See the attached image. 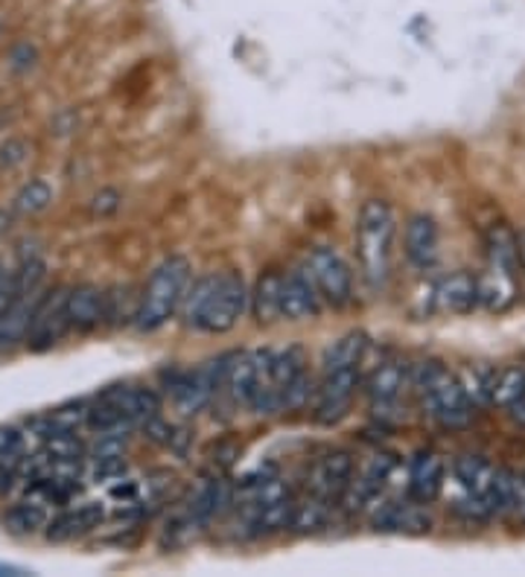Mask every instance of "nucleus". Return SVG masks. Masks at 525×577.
<instances>
[{
  "label": "nucleus",
  "mask_w": 525,
  "mask_h": 577,
  "mask_svg": "<svg viewBox=\"0 0 525 577\" xmlns=\"http://www.w3.org/2000/svg\"><path fill=\"white\" fill-rule=\"evenodd\" d=\"M248 304H251V289L246 278L240 271L228 269L190 280L181 300V318L194 330L222 336L240 324V318L248 312Z\"/></svg>",
  "instance_id": "f257e3e1"
},
{
  "label": "nucleus",
  "mask_w": 525,
  "mask_h": 577,
  "mask_svg": "<svg viewBox=\"0 0 525 577\" xmlns=\"http://www.w3.org/2000/svg\"><path fill=\"white\" fill-rule=\"evenodd\" d=\"M519 242L505 222H494L485 231V271L479 275V307L487 312H505L519 298Z\"/></svg>",
  "instance_id": "f03ea898"
},
{
  "label": "nucleus",
  "mask_w": 525,
  "mask_h": 577,
  "mask_svg": "<svg viewBox=\"0 0 525 577\" xmlns=\"http://www.w3.org/2000/svg\"><path fill=\"white\" fill-rule=\"evenodd\" d=\"M409 385L417 391L424 402L426 415L433 417L440 429L458 431L467 429L473 420V400L470 394L464 391V382L458 374L444 368L435 359L412 365Z\"/></svg>",
  "instance_id": "7ed1b4c3"
},
{
  "label": "nucleus",
  "mask_w": 525,
  "mask_h": 577,
  "mask_svg": "<svg viewBox=\"0 0 525 577\" xmlns=\"http://www.w3.org/2000/svg\"><path fill=\"white\" fill-rule=\"evenodd\" d=\"M394 237H397V219L392 205L383 199L365 201L356 219V257L363 280L372 292H383L392 278Z\"/></svg>",
  "instance_id": "20e7f679"
},
{
  "label": "nucleus",
  "mask_w": 525,
  "mask_h": 577,
  "mask_svg": "<svg viewBox=\"0 0 525 577\" xmlns=\"http://www.w3.org/2000/svg\"><path fill=\"white\" fill-rule=\"evenodd\" d=\"M190 260L181 255H170L167 260H161L155 266V271L149 275L143 292L138 300V312H135V327L140 332H155L161 330L164 324L170 321L181 309V300H185L187 286H190Z\"/></svg>",
  "instance_id": "39448f33"
},
{
  "label": "nucleus",
  "mask_w": 525,
  "mask_h": 577,
  "mask_svg": "<svg viewBox=\"0 0 525 577\" xmlns=\"http://www.w3.org/2000/svg\"><path fill=\"white\" fill-rule=\"evenodd\" d=\"M304 269L327 307L345 309L354 300V271L336 248L313 246L304 257Z\"/></svg>",
  "instance_id": "423d86ee"
},
{
  "label": "nucleus",
  "mask_w": 525,
  "mask_h": 577,
  "mask_svg": "<svg viewBox=\"0 0 525 577\" xmlns=\"http://www.w3.org/2000/svg\"><path fill=\"white\" fill-rule=\"evenodd\" d=\"M167 388H170L176 411H181L185 417H196L217 400V394L222 391V356L199 365V368L172 370V377L167 379Z\"/></svg>",
  "instance_id": "0eeeda50"
},
{
  "label": "nucleus",
  "mask_w": 525,
  "mask_h": 577,
  "mask_svg": "<svg viewBox=\"0 0 525 577\" xmlns=\"http://www.w3.org/2000/svg\"><path fill=\"white\" fill-rule=\"evenodd\" d=\"M359 385H363V368L321 370V379L316 385V397H313V417H316V424L333 426L339 424L341 417H348Z\"/></svg>",
  "instance_id": "6e6552de"
},
{
  "label": "nucleus",
  "mask_w": 525,
  "mask_h": 577,
  "mask_svg": "<svg viewBox=\"0 0 525 577\" xmlns=\"http://www.w3.org/2000/svg\"><path fill=\"white\" fill-rule=\"evenodd\" d=\"M68 292L65 286L59 289H50L47 295H41L39 307H36V316H32L30 332H27V350L32 354H47L53 350L59 341L65 339V332L70 330L68 324Z\"/></svg>",
  "instance_id": "1a4fd4ad"
},
{
  "label": "nucleus",
  "mask_w": 525,
  "mask_h": 577,
  "mask_svg": "<svg viewBox=\"0 0 525 577\" xmlns=\"http://www.w3.org/2000/svg\"><path fill=\"white\" fill-rule=\"evenodd\" d=\"M409 374L412 368L403 359H386L372 370V377L365 379V397L374 415H386L400 402L403 391L409 388Z\"/></svg>",
  "instance_id": "9d476101"
},
{
  "label": "nucleus",
  "mask_w": 525,
  "mask_h": 577,
  "mask_svg": "<svg viewBox=\"0 0 525 577\" xmlns=\"http://www.w3.org/2000/svg\"><path fill=\"white\" fill-rule=\"evenodd\" d=\"M350 478H354V458L348 452H327L321 455L316 464H313V470H309V493L318 496V499L330 501V505H339L345 490H348Z\"/></svg>",
  "instance_id": "9b49d317"
},
{
  "label": "nucleus",
  "mask_w": 525,
  "mask_h": 577,
  "mask_svg": "<svg viewBox=\"0 0 525 577\" xmlns=\"http://www.w3.org/2000/svg\"><path fill=\"white\" fill-rule=\"evenodd\" d=\"M394 467H397L394 455H374L372 461L365 464L363 470L350 478L348 490L341 496L345 508L359 510L365 508V505H374V501L379 499V493L386 490V485L392 481Z\"/></svg>",
  "instance_id": "f8f14e48"
},
{
  "label": "nucleus",
  "mask_w": 525,
  "mask_h": 577,
  "mask_svg": "<svg viewBox=\"0 0 525 577\" xmlns=\"http://www.w3.org/2000/svg\"><path fill=\"white\" fill-rule=\"evenodd\" d=\"M321 295L316 283L307 275V269H293L284 275V300H280V316L284 321H313L321 316Z\"/></svg>",
  "instance_id": "ddd939ff"
},
{
  "label": "nucleus",
  "mask_w": 525,
  "mask_h": 577,
  "mask_svg": "<svg viewBox=\"0 0 525 577\" xmlns=\"http://www.w3.org/2000/svg\"><path fill=\"white\" fill-rule=\"evenodd\" d=\"M435 309L447 316H470L479 307V275L470 271H453L435 283Z\"/></svg>",
  "instance_id": "4468645a"
},
{
  "label": "nucleus",
  "mask_w": 525,
  "mask_h": 577,
  "mask_svg": "<svg viewBox=\"0 0 525 577\" xmlns=\"http://www.w3.org/2000/svg\"><path fill=\"white\" fill-rule=\"evenodd\" d=\"M100 400L115 406L117 415L131 426L147 424L149 417L161 415V397L152 388H140V385H115L100 394Z\"/></svg>",
  "instance_id": "2eb2a0df"
},
{
  "label": "nucleus",
  "mask_w": 525,
  "mask_h": 577,
  "mask_svg": "<svg viewBox=\"0 0 525 577\" xmlns=\"http://www.w3.org/2000/svg\"><path fill=\"white\" fill-rule=\"evenodd\" d=\"M102 523H106L102 501H86L79 508H68L59 516H53V519H47L44 537L50 543H70V539H79L86 537V534L97 531Z\"/></svg>",
  "instance_id": "dca6fc26"
},
{
  "label": "nucleus",
  "mask_w": 525,
  "mask_h": 577,
  "mask_svg": "<svg viewBox=\"0 0 525 577\" xmlns=\"http://www.w3.org/2000/svg\"><path fill=\"white\" fill-rule=\"evenodd\" d=\"M374 528L386 534H429L433 516L417 501H386L374 510Z\"/></svg>",
  "instance_id": "f3484780"
},
{
  "label": "nucleus",
  "mask_w": 525,
  "mask_h": 577,
  "mask_svg": "<svg viewBox=\"0 0 525 577\" xmlns=\"http://www.w3.org/2000/svg\"><path fill=\"white\" fill-rule=\"evenodd\" d=\"M70 330L93 332L106 324V289L93 283L73 286L68 292Z\"/></svg>",
  "instance_id": "a211bd4d"
},
{
  "label": "nucleus",
  "mask_w": 525,
  "mask_h": 577,
  "mask_svg": "<svg viewBox=\"0 0 525 577\" xmlns=\"http://www.w3.org/2000/svg\"><path fill=\"white\" fill-rule=\"evenodd\" d=\"M444 472H447V467L440 461V455L420 449L409 464V485H406L409 499L417 505H433L444 490Z\"/></svg>",
  "instance_id": "6ab92c4d"
},
{
  "label": "nucleus",
  "mask_w": 525,
  "mask_h": 577,
  "mask_svg": "<svg viewBox=\"0 0 525 577\" xmlns=\"http://www.w3.org/2000/svg\"><path fill=\"white\" fill-rule=\"evenodd\" d=\"M438 246H440L438 225H435L433 216L426 213L412 216L409 225H406V239H403L406 260L420 271L433 269L435 262H438Z\"/></svg>",
  "instance_id": "aec40b11"
},
{
  "label": "nucleus",
  "mask_w": 525,
  "mask_h": 577,
  "mask_svg": "<svg viewBox=\"0 0 525 577\" xmlns=\"http://www.w3.org/2000/svg\"><path fill=\"white\" fill-rule=\"evenodd\" d=\"M39 300L41 292H23L12 298L7 312L0 316V354H9V350H16V347H21L27 341V332H30Z\"/></svg>",
  "instance_id": "412c9836"
},
{
  "label": "nucleus",
  "mask_w": 525,
  "mask_h": 577,
  "mask_svg": "<svg viewBox=\"0 0 525 577\" xmlns=\"http://www.w3.org/2000/svg\"><path fill=\"white\" fill-rule=\"evenodd\" d=\"M228 505H231V487H228V481H222L219 476H210L201 478L199 487H196L194 496H190V501H187L185 514L205 528V525L214 523Z\"/></svg>",
  "instance_id": "4be33fe9"
},
{
  "label": "nucleus",
  "mask_w": 525,
  "mask_h": 577,
  "mask_svg": "<svg viewBox=\"0 0 525 577\" xmlns=\"http://www.w3.org/2000/svg\"><path fill=\"white\" fill-rule=\"evenodd\" d=\"M280 300H284V271L266 269L257 278L255 289H251L248 312L255 316L257 324L269 327L275 321H284V316H280Z\"/></svg>",
  "instance_id": "5701e85b"
},
{
  "label": "nucleus",
  "mask_w": 525,
  "mask_h": 577,
  "mask_svg": "<svg viewBox=\"0 0 525 577\" xmlns=\"http://www.w3.org/2000/svg\"><path fill=\"white\" fill-rule=\"evenodd\" d=\"M365 356H368V336L363 330H350L327 347L325 359H321V370L363 368Z\"/></svg>",
  "instance_id": "b1692460"
},
{
  "label": "nucleus",
  "mask_w": 525,
  "mask_h": 577,
  "mask_svg": "<svg viewBox=\"0 0 525 577\" xmlns=\"http://www.w3.org/2000/svg\"><path fill=\"white\" fill-rule=\"evenodd\" d=\"M453 472H456L458 485H462L464 490L473 493V496H482V499L487 501V493H491L496 478L494 464L479 458V455H462V458H456V464H453Z\"/></svg>",
  "instance_id": "393cba45"
},
{
  "label": "nucleus",
  "mask_w": 525,
  "mask_h": 577,
  "mask_svg": "<svg viewBox=\"0 0 525 577\" xmlns=\"http://www.w3.org/2000/svg\"><path fill=\"white\" fill-rule=\"evenodd\" d=\"M47 510L41 501L36 499H27V501H18L12 508L3 514V528H7L12 537H32V534H39L47 528Z\"/></svg>",
  "instance_id": "a878e982"
},
{
  "label": "nucleus",
  "mask_w": 525,
  "mask_h": 577,
  "mask_svg": "<svg viewBox=\"0 0 525 577\" xmlns=\"http://www.w3.org/2000/svg\"><path fill=\"white\" fill-rule=\"evenodd\" d=\"M307 374V356H304L301 347H286V350H271V382L280 394L295 382V379Z\"/></svg>",
  "instance_id": "bb28decb"
},
{
  "label": "nucleus",
  "mask_w": 525,
  "mask_h": 577,
  "mask_svg": "<svg viewBox=\"0 0 525 577\" xmlns=\"http://www.w3.org/2000/svg\"><path fill=\"white\" fill-rule=\"evenodd\" d=\"M330 501L318 499V496H313L309 493L307 499L304 501H295V510H293V523H289V528L298 534H309V531H321L327 525V519H330Z\"/></svg>",
  "instance_id": "cd10ccee"
},
{
  "label": "nucleus",
  "mask_w": 525,
  "mask_h": 577,
  "mask_svg": "<svg viewBox=\"0 0 525 577\" xmlns=\"http://www.w3.org/2000/svg\"><path fill=\"white\" fill-rule=\"evenodd\" d=\"M50 201H53V187L47 185L44 178H32L18 190L12 208L18 216H36L50 208Z\"/></svg>",
  "instance_id": "c85d7f7f"
},
{
  "label": "nucleus",
  "mask_w": 525,
  "mask_h": 577,
  "mask_svg": "<svg viewBox=\"0 0 525 577\" xmlns=\"http://www.w3.org/2000/svg\"><path fill=\"white\" fill-rule=\"evenodd\" d=\"M523 397H525V368L496 370L491 402L499 408H508V406H514V402L523 400Z\"/></svg>",
  "instance_id": "c756f323"
},
{
  "label": "nucleus",
  "mask_w": 525,
  "mask_h": 577,
  "mask_svg": "<svg viewBox=\"0 0 525 577\" xmlns=\"http://www.w3.org/2000/svg\"><path fill=\"white\" fill-rule=\"evenodd\" d=\"M494 379H496L494 368H473L464 374L462 377L464 391L470 394L473 406H476V402H491V394H494ZM491 406H494V402H491Z\"/></svg>",
  "instance_id": "7c9ffc66"
},
{
  "label": "nucleus",
  "mask_w": 525,
  "mask_h": 577,
  "mask_svg": "<svg viewBox=\"0 0 525 577\" xmlns=\"http://www.w3.org/2000/svg\"><path fill=\"white\" fill-rule=\"evenodd\" d=\"M27 458V435L16 426H0V461H12L21 467Z\"/></svg>",
  "instance_id": "2f4dec72"
},
{
  "label": "nucleus",
  "mask_w": 525,
  "mask_h": 577,
  "mask_svg": "<svg viewBox=\"0 0 525 577\" xmlns=\"http://www.w3.org/2000/svg\"><path fill=\"white\" fill-rule=\"evenodd\" d=\"M93 461V481H117L123 478L129 464H126V455H111V458H91Z\"/></svg>",
  "instance_id": "473e14b6"
},
{
  "label": "nucleus",
  "mask_w": 525,
  "mask_h": 577,
  "mask_svg": "<svg viewBox=\"0 0 525 577\" xmlns=\"http://www.w3.org/2000/svg\"><path fill=\"white\" fill-rule=\"evenodd\" d=\"M27 143H21V140H7L3 147H0V167H7V170H12V167H21L23 161H27Z\"/></svg>",
  "instance_id": "72a5a7b5"
},
{
  "label": "nucleus",
  "mask_w": 525,
  "mask_h": 577,
  "mask_svg": "<svg viewBox=\"0 0 525 577\" xmlns=\"http://www.w3.org/2000/svg\"><path fill=\"white\" fill-rule=\"evenodd\" d=\"M16 298V271L7 269V262H0V316Z\"/></svg>",
  "instance_id": "f704fd0d"
},
{
  "label": "nucleus",
  "mask_w": 525,
  "mask_h": 577,
  "mask_svg": "<svg viewBox=\"0 0 525 577\" xmlns=\"http://www.w3.org/2000/svg\"><path fill=\"white\" fill-rule=\"evenodd\" d=\"M117 208H120V196H117L115 190H102L93 196V205H91L93 216H111Z\"/></svg>",
  "instance_id": "c9c22d12"
},
{
  "label": "nucleus",
  "mask_w": 525,
  "mask_h": 577,
  "mask_svg": "<svg viewBox=\"0 0 525 577\" xmlns=\"http://www.w3.org/2000/svg\"><path fill=\"white\" fill-rule=\"evenodd\" d=\"M18 464L12 461H0V496H7V493L16 490V481H18Z\"/></svg>",
  "instance_id": "e433bc0d"
},
{
  "label": "nucleus",
  "mask_w": 525,
  "mask_h": 577,
  "mask_svg": "<svg viewBox=\"0 0 525 577\" xmlns=\"http://www.w3.org/2000/svg\"><path fill=\"white\" fill-rule=\"evenodd\" d=\"M514 510H517V516L525 523V478H519L517 499H514Z\"/></svg>",
  "instance_id": "4c0bfd02"
},
{
  "label": "nucleus",
  "mask_w": 525,
  "mask_h": 577,
  "mask_svg": "<svg viewBox=\"0 0 525 577\" xmlns=\"http://www.w3.org/2000/svg\"><path fill=\"white\" fill-rule=\"evenodd\" d=\"M517 242H519V262H523V271H525V228L517 233Z\"/></svg>",
  "instance_id": "58836bf2"
},
{
  "label": "nucleus",
  "mask_w": 525,
  "mask_h": 577,
  "mask_svg": "<svg viewBox=\"0 0 525 577\" xmlns=\"http://www.w3.org/2000/svg\"><path fill=\"white\" fill-rule=\"evenodd\" d=\"M0 575H27V571L18 569V566H3V563H0Z\"/></svg>",
  "instance_id": "ea45409f"
}]
</instances>
